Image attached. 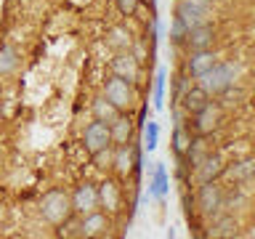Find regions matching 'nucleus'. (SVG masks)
<instances>
[{
  "label": "nucleus",
  "mask_w": 255,
  "mask_h": 239,
  "mask_svg": "<svg viewBox=\"0 0 255 239\" xmlns=\"http://www.w3.org/2000/svg\"><path fill=\"white\" fill-rule=\"evenodd\" d=\"M143 146H146L149 151H154L159 146V125L157 122H146V127H143Z\"/></svg>",
  "instance_id": "obj_26"
},
{
  "label": "nucleus",
  "mask_w": 255,
  "mask_h": 239,
  "mask_svg": "<svg viewBox=\"0 0 255 239\" xmlns=\"http://www.w3.org/2000/svg\"><path fill=\"white\" fill-rule=\"evenodd\" d=\"M189 85H191V83H189V80L183 77V75H181V77H175V80H173V101H178Z\"/></svg>",
  "instance_id": "obj_31"
},
{
  "label": "nucleus",
  "mask_w": 255,
  "mask_h": 239,
  "mask_svg": "<svg viewBox=\"0 0 255 239\" xmlns=\"http://www.w3.org/2000/svg\"><path fill=\"white\" fill-rule=\"evenodd\" d=\"M234 77H237V69L234 64H226V61H215L210 69L205 72V75L197 77V85L205 88V93L210 96H223L229 91L231 85H234Z\"/></svg>",
  "instance_id": "obj_2"
},
{
  "label": "nucleus",
  "mask_w": 255,
  "mask_h": 239,
  "mask_svg": "<svg viewBox=\"0 0 255 239\" xmlns=\"http://www.w3.org/2000/svg\"><path fill=\"white\" fill-rule=\"evenodd\" d=\"M91 112H93V120H101V122H112V120L120 115V109L104 93L96 96V99L91 101Z\"/></svg>",
  "instance_id": "obj_20"
},
{
  "label": "nucleus",
  "mask_w": 255,
  "mask_h": 239,
  "mask_svg": "<svg viewBox=\"0 0 255 239\" xmlns=\"http://www.w3.org/2000/svg\"><path fill=\"white\" fill-rule=\"evenodd\" d=\"M151 194H154L157 199H165L167 194V186H170V178H167V170L165 165H154V173H151Z\"/></svg>",
  "instance_id": "obj_25"
},
{
  "label": "nucleus",
  "mask_w": 255,
  "mask_h": 239,
  "mask_svg": "<svg viewBox=\"0 0 255 239\" xmlns=\"http://www.w3.org/2000/svg\"><path fill=\"white\" fill-rule=\"evenodd\" d=\"M101 93L107 96V99L115 104L120 112H130L135 107V91H133V85L128 83V80L117 77V75H109L107 80H104Z\"/></svg>",
  "instance_id": "obj_3"
},
{
  "label": "nucleus",
  "mask_w": 255,
  "mask_h": 239,
  "mask_svg": "<svg viewBox=\"0 0 255 239\" xmlns=\"http://www.w3.org/2000/svg\"><path fill=\"white\" fill-rule=\"evenodd\" d=\"M112 170L117 178H128V175L141 170V149L135 143H123V146L112 149Z\"/></svg>",
  "instance_id": "obj_4"
},
{
  "label": "nucleus",
  "mask_w": 255,
  "mask_h": 239,
  "mask_svg": "<svg viewBox=\"0 0 255 239\" xmlns=\"http://www.w3.org/2000/svg\"><path fill=\"white\" fill-rule=\"evenodd\" d=\"M115 5H117L120 16H133L135 11H138L141 0H115Z\"/></svg>",
  "instance_id": "obj_28"
},
{
  "label": "nucleus",
  "mask_w": 255,
  "mask_h": 239,
  "mask_svg": "<svg viewBox=\"0 0 255 239\" xmlns=\"http://www.w3.org/2000/svg\"><path fill=\"white\" fill-rule=\"evenodd\" d=\"M213 237H234L237 234V221L226 213H218L213 215V229H210Z\"/></svg>",
  "instance_id": "obj_24"
},
{
  "label": "nucleus",
  "mask_w": 255,
  "mask_h": 239,
  "mask_svg": "<svg viewBox=\"0 0 255 239\" xmlns=\"http://www.w3.org/2000/svg\"><path fill=\"white\" fill-rule=\"evenodd\" d=\"M19 69V51L11 43H0V77H8Z\"/></svg>",
  "instance_id": "obj_19"
},
{
  "label": "nucleus",
  "mask_w": 255,
  "mask_h": 239,
  "mask_svg": "<svg viewBox=\"0 0 255 239\" xmlns=\"http://www.w3.org/2000/svg\"><path fill=\"white\" fill-rule=\"evenodd\" d=\"M99 207H104L107 213H117L123 207V191H120L117 181L99 183Z\"/></svg>",
  "instance_id": "obj_13"
},
{
  "label": "nucleus",
  "mask_w": 255,
  "mask_h": 239,
  "mask_svg": "<svg viewBox=\"0 0 255 239\" xmlns=\"http://www.w3.org/2000/svg\"><path fill=\"white\" fill-rule=\"evenodd\" d=\"M213 43H215V29L207 21L194 27V29H189L186 40H183V45H186L189 51H205V48H213Z\"/></svg>",
  "instance_id": "obj_12"
},
{
  "label": "nucleus",
  "mask_w": 255,
  "mask_h": 239,
  "mask_svg": "<svg viewBox=\"0 0 255 239\" xmlns=\"http://www.w3.org/2000/svg\"><path fill=\"white\" fill-rule=\"evenodd\" d=\"M213 64H215V53L210 48H205V51H189V56H186V72L191 77L205 75Z\"/></svg>",
  "instance_id": "obj_16"
},
{
  "label": "nucleus",
  "mask_w": 255,
  "mask_h": 239,
  "mask_svg": "<svg viewBox=\"0 0 255 239\" xmlns=\"http://www.w3.org/2000/svg\"><path fill=\"white\" fill-rule=\"evenodd\" d=\"M218 125H221V107L213 101H207L202 109L191 115V130L197 135H210Z\"/></svg>",
  "instance_id": "obj_10"
},
{
  "label": "nucleus",
  "mask_w": 255,
  "mask_h": 239,
  "mask_svg": "<svg viewBox=\"0 0 255 239\" xmlns=\"http://www.w3.org/2000/svg\"><path fill=\"white\" fill-rule=\"evenodd\" d=\"M191 127H186L183 122L175 125V130H173V138H170V149H173V154L183 159V154H186V149H189V143H191Z\"/></svg>",
  "instance_id": "obj_21"
},
{
  "label": "nucleus",
  "mask_w": 255,
  "mask_h": 239,
  "mask_svg": "<svg viewBox=\"0 0 255 239\" xmlns=\"http://www.w3.org/2000/svg\"><path fill=\"white\" fill-rule=\"evenodd\" d=\"M112 229V218L107 210H93L88 215H80V234L83 239H99V237H107Z\"/></svg>",
  "instance_id": "obj_9"
},
{
  "label": "nucleus",
  "mask_w": 255,
  "mask_h": 239,
  "mask_svg": "<svg viewBox=\"0 0 255 239\" xmlns=\"http://www.w3.org/2000/svg\"><path fill=\"white\" fill-rule=\"evenodd\" d=\"M165 80H167V72L159 69L157 77H154V109L165 107Z\"/></svg>",
  "instance_id": "obj_27"
},
{
  "label": "nucleus",
  "mask_w": 255,
  "mask_h": 239,
  "mask_svg": "<svg viewBox=\"0 0 255 239\" xmlns=\"http://www.w3.org/2000/svg\"><path fill=\"white\" fill-rule=\"evenodd\" d=\"M109 72L135 85L141 80V59L133 51H115V56L109 61Z\"/></svg>",
  "instance_id": "obj_6"
},
{
  "label": "nucleus",
  "mask_w": 255,
  "mask_h": 239,
  "mask_svg": "<svg viewBox=\"0 0 255 239\" xmlns=\"http://www.w3.org/2000/svg\"><path fill=\"white\" fill-rule=\"evenodd\" d=\"M107 45L112 48V51H130V48L135 45L133 32L128 29V27H123V24L109 27V32H107Z\"/></svg>",
  "instance_id": "obj_18"
},
{
  "label": "nucleus",
  "mask_w": 255,
  "mask_h": 239,
  "mask_svg": "<svg viewBox=\"0 0 255 239\" xmlns=\"http://www.w3.org/2000/svg\"><path fill=\"white\" fill-rule=\"evenodd\" d=\"M112 149H115V146L96 151V154H93V162H96V167H101V170H107V167H112Z\"/></svg>",
  "instance_id": "obj_29"
},
{
  "label": "nucleus",
  "mask_w": 255,
  "mask_h": 239,
  "mask_svg": "<svg viewBox=\"0 0 255 239\" xmlns=\"http://www.w3.org/2000/svg\"><path fill=\"white\" fill-rule=\"evenodd\" d=\"M183 40H186V27L178 21V19H173V29H170V43L175 45H183Z\"/></svg>",
  "instance_id": "obj_30"
},
{
  "label": "nucleus",
  "mask_w": 255,
  "mask_h": 239,
  "mask_svg": "<svg viewBox=\"0 0 255 239\" xmlns=\"http://www.w3.org/2000/svg\"><path fill=\"white\" fill-rule=\"evenodd\" d=\"M178 101H181V107L186 109V115H194V112H199L207 101H210V96L205 93V88H199V85H189L186 91H183V96H181Z\"/></svg>",
  "instance_id": "obj_17"
},
{
  "label": "nucleus",
  "mask_w": 255,
  "mask_h": 239,
  "mask_svg": "<svg viewBox=\"0 0 255 239\" xmlns=\"http://www.w3.org/2000/svg\"><path fill=\"white\" fill-rule=\"evenodd\" d=\"M207 157V143H205V135H197V138H191L189 143V149H186V154H183V159H186V165L189 167H199V162Z\"/></svg>",
  "instance_id": "obj_23"
},
{
  "label": "nucleus",
  "mask_w": 255,
  "mask_h": 239,
  "mask_svg": "<svg viewBox=\"0 0 255 239\" xmlns=\"http://www.w3.org/2000/svg\"><path fill=\"white\" fill-rule=\"evenodd\" d=\"M83 146L88 154H96L101 149H109L112 146V133H109V122H101V120H93V122L85 125L83 130Z\"/></svg>",
  "instance_id": "obj_8"
},
{
  "label": "nucleus",
  "mask_w": 255,
  "mask_h": 239,
  "mask_svg": "<svg viewBox=\"0 0 255 239\" xmlns=\"http://www.w3.org/2000/svg\"><path fill=\"white\" fill-rule=\"evenodd\" d=\"M175 19H178L183 27H186V32H189V29L199 27V24H205L207 21V13L199 11V8H194L189 0H178V5H175Z\"/></svg>",
  "instance_id": "obj_14"
},
{
  "label": "nucleus",
  "mask_w": 255,
  "mask_h": 239,
  "mask_svg": "<svg viewBox=\"0 0 255 239\" xmlns=\"http://www.w3.org/2000/svg\"><path fill=\"white\" fill-rule=\"evenodd\" d=\"M40 218H43L48 226H56L59 229L67 218H72V197H69V191H64V189H48L43 199H40Z\"/></svg>",
  "instance_id": "obj_1"
},
{
  "label": "nucleus",
  "mask_w": 255,
  "mask_h": 239,
  "mask_svg": "<svg viewBox=\"0 0 255 239\" xmlns=\"http://www.w3.org/2000/svg\"><path fill=\"white\" fill-rule=\"evenodd\" d=\"M69 197H72V213L75 215H88V213L99 210V183H93V181L77 183Z\"/></svg>",
  "instance_id": "obj_7"
},
{
  "label": "nucleus",
  "mask_w": 255,
  "mask_h": 239,
  "mask_svg": "<svg viewBox=\"0 0 255 239\" xmlns=\"http://www.w3.org/2000/svg\"><path fill=\"white\" fill-rule=\"evenodd\" d=\"M223 173H226V162H223V157L221 154H210V151H207V157L197 167L199 183H202V181H218Z\"/></svg>",
  "instance_id": "obj_15"
},
{
  "label": "nucleus",
  "mask_w": 255,
  "mask_h": 239,
  "mask_svg": "<svg viewBox=\"0 0 255 239\" xmlns=\"http://www.w3.org/2000/svg\"><path fill=\"white\" fill-rule=\"evenodd\" d=\"M223 175H229L234 183H245V181H250L255 175V162H253V159H242V162L226 165V173H223Z\"/></svg>",
  "instance_id": "obj_22"
},
{
  "label": "nucleus",
  "mask_w": 255,
  "mask_h": 239,
  "mask_svg": "<svg viewBox=\"0 0 255 239\" xmlns=\"http://www.w3.org/2000/svg\"><path fill=\"white\" fill-rule=\"evenodd\" d=\"M109 133H112V146H123V143H130L135 135V122L130 120L128 112H120V115L109 122Z\"/></svg>",
  "instance_id": "obj_11"
},
{
  "label": "nucleus",
  "mask_w": 255,
  "mask_h": 239,
  "mask_svg": "<svg viewBox=\"0 0 255 239\" xmlns=\"http://www.w3.org/2000/svg\"><path fill=\"white\" fill-rule=\"evenodd\" d=\"M197 205H199V213L207 215V218H213V215L223 213V207H226V194H223V189L215 181H202L199 183V191H197Z\"/></svg>",
  "instance_id": "obj_5"
}]
</instances>
